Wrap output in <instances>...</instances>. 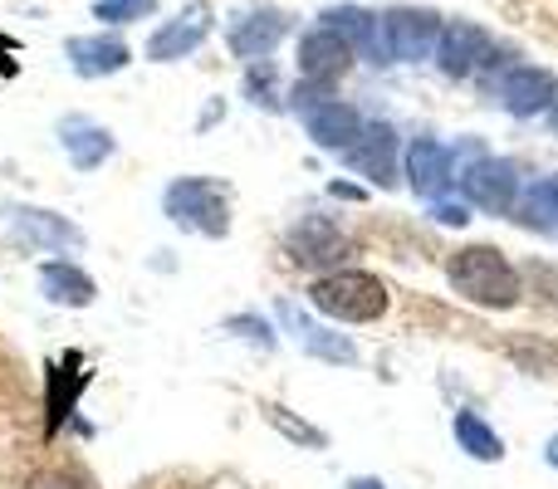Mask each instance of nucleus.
Masks as SVG:
<instances>
[{
	"instance_id": "f257e3e1",
	"label": "nucleus",
	"mask_w": 558,
	"mask_h": 489,
	"mask_svg": "<svg viewBox=\"0 0 558 489\" xmlns=\"http://www.w3.org/2000/svg\"><path fill=\"white\" fill-rule=\"evenodd\" d=\"M446 274H451L456 294L471 298V304H481V308H510L514 298H520V274H514L510 259L490 245L456 249L451 265H446Z\"/></svg>"
},
{
	"instance_id": "f03ea898",
	"label": "nucleus",
	"mask_w": 558,
	"mask_h": 489,
	"mask_svg": "<svg viewBox=\"0 0 558 489\" xmlns=\"http://www.w3.org/2000/svg\"><path fill=\"white\" fill-rule=\"evenodd\" d=\"M308 304L338 323H373L387 314V284L367 269H333V274L314 279Z\"/></svg>"
},
{
	"instance_id": "7ed1b4c3",
	"label": "nucleus",
	"mask_w": 558,
	"mask_h": 489,
	"mask_svg": "<svg viewBox=\"0 0 558 489\" xmlns=\"http://www.w3.org/2000/svg\"><path fill=\"white\" fill-rule=\"evenodd\" d=\"M162 211H167V221H177L182 231L211 235V241H221V235L231 231V196H226V186L211 182V176H177L162 192Z\"/></svg>"
},
{
	"instance_id": "20e7f679",
	"label": "nucleus",
	"mask_w": 558,
	"mask_h": 489,
	"mask_svg": "<svg viewBox=\"0 0 558 489\" xmlns=\"http://www.w3.org/2000/svg\"><path fill=\"white\" fill-rule=\"evenodd\" d=\"M436 39H441V20L432 10H387L377 20L373 64H416L436 49Z\"/></svg>"
},
{
	"instance_id": "39448f33",
	"label": "nucleus",
	"mask_w": 558,
	"mask_h": 489,
	"mask_svg": "<svg viewBox=\"0 0 558 489\" xmlns=\"http://www.w3.org/2000/svg\"><path fill=\"white\" fill-rule=\"evenodd\" d=\"M10 235L25 249H45V255H74L84 249V231L59 211H39V206H10Z\"/></svg>"
},
{
	"instance_id": "423d86ee",
	"label": "nucleus",
	"mask_w": 558,
	"mask_h": 489,
	"mask_svg": "<svg viewBox=\"0 0 558 489\" xmlns=\"http://www.w3.org/2000/svg\"><path fill=\"white\" fill-rule=\"evenodd\" d=\"M348 64H353V45L343 35H333V29L318 25L299 39V84L333 88L348 74Z\"/></svg>"
},
{
	"instance_id": "0eeeda50",
	"label": "nucleus",
	"mask_w": 558,
	"mask_h": 489,
	"mask_svg": "<svg viewBox=\"0 0 558 489\" xmlns=\"http://www.w3.org/2000/svg\"><path fill=\"white\" fill-rule=\"evenodd\" d=\"M436 59H441V69L451 78H471L495 59V45H490V35H485L481 25L456 20V25H446L441 39H436Z\"/></svg>"
},
{
	"instance_id": "6e6552de",
	"label": "nucleus",
	"mask_w": 558,
	"mask_h": 489,
	"mask_svg": "<svg viewBox=\"0 0 558 489\" xmlns=\"http://www.w3.org/2000/svg\"><path fill=\"white\" fill-rule=\"evenodd\" d=\"M461 186L475 206L505 216L514 206V196H520V172H514V162H500V157H475L461 172Z\"/></svg>"
},
{
	"instance_id": "1a4fd4ad",
	"label": "nucleus",
	"mask_w": 558,
	"mask_h": 489,
	"mask_svg": "<svg viewBox=\"0 0 558 489\" xmlns=\"http://www.w3.org/2000/svg\"><path fill=\"white\" fill-rule=\"evenodd\" d=\"M206 35H211V5H186L177 20H167L162 29H157L153 39H147V59L153 64H172V59H186L192 49L206 45Z\"/></svg>"
},
{
	"instance_id": "9d476101",
	"label": "nucleus",
	"mask_w": 558,
	"mask_h": 489,
	"mask_svg": "<svg viewBox=\"0 0 558 489\" xmlns=\"http://www.w3.org/2000/svg\"><path fill=\"white\" fill-rule=\"evenodd\" d=\"M289 259L294 265H304V269H324V265H338V259L348 255V235L338 231L328 216H304V221L289 231Z\"/></svg>"
},
{
	"instance_id": "9b49d317",
	"label": "nucleus",
	"mask_w": 558,
	"mask_h": 489,
	"mask_svg": "<svg viewBox=\"0 0 558 489\" xmlns=\"http://www.w3.org/2000/svg\"><path fill=\"white\" fill-rule=\"evenodd\" d=\"M343 162L353 172H363L373 186H392L397 182V133L387 123H363L357 143L343 152Z\"/></svg>"
},
{
	"instance_id": "f8f14e48",
	"label": "nucleus",
	"mask_w": 558,
	"mask_h": 489,
	"mask_svg": "<svg viewBox=\"0 0 558 489\" xmlns=\"http://www.w3.org/2000/svg\"><path fill=\"white\" fill-rule=\"evenodd\" d=\"M45 372H49V392H45V431L54 436L59 426H64L69 416H74L78 392L88 387V377H94V372L84 367V357H78V353H64L59 363H49Z\"/></svg>"
},
{
	"instance_id": "ddd939ff",
	"label": "nucleus",
	"mask_w": 558,
	"mask_h": 489,
	"mask_svg": "<svg viewBox=\"0 0 558 489\" xmlns=\"http://www.w3.org/2000/svg\"><path fill=\"white\" fill-rule=\"evenodd\" d=\"M59 147L69 152V162H74L78 172H94V167H104L108 157H113L118 143L104 123H94V118H84V113H69V118H59Z\"/></svg>"
},
{
	"instance_id": "4468645a",
	"label": "nucleus",
	"mask_w": 558,
	"mask_h": 489,
	"mask_svg": "<svg viewBox=\"0 0 558 489\" xmlns=\"http://www.w3.org/2000/svg\"><path fill=\"white\" fill-rule=\"evenodd\" d=\"M64 54H69V64H74L78 78H108L133 59V49H128L118 35H74L64 45Z\"/></svg>"
},
{
	"instance_id": "2eb2a0df",
	"label": "nucleus",
	"mask_w": 558,
	"mask_h": 489,
	"mask_svg": "<svg viewBox=\"0 0 558 489\" xmlns=\"http://www.w3.org/2000/svg\"><path fill=\"white\" fill-rule=\"evenodd\" d=\"M304 127L318 147H328V152H348V147L357 143V133H363V118H357L348 103H338V98H324V103L304 108Z\"/></svg>"
},
{
	"instance_id": "dca6fc26",
	"label": "nucleus",
	"mask_w": 558,
	"mask_h": 489,
	"mask_svg": "<svg viewBox=\"0 0 558 489\" xmlns=\"http://www.w3.org/2000/svg\"><path fill=\"white\" fill-rule=\"evenodd\" d=\"M39 289H45V298L59 308H88L98 298L94 274H84L74 259H45V265H39Z\"/></svg>"
},
{
	"instance_id": "f3484780",
	"label": "nucleus",
	"mask_w": 558,
	"mask_h": 489,
	"mask_svg": "<svg viewBox=\"0 0 558 489\" xmlns=\"http://www.w3.org/2000/svg\"><path fill=\"white\" fill-rule=\"evenodd\" d=\"M407 176H412L416 196L436 201V196L446 192V182H451V152H446L436 137H416V143L407 147Z\"/></svg>"
},
{
	"instance_id": "a211bd4d",
	"label": "nucleus",
	"mask_w": 558,
	"mask_h": 489,
	"mask_svg": "<svg viewBox=\"0 0 558 489\" xmlns=\"http://www.w3.org/2000/svg\"><path fill=\"white\" fill-rule=\"evenodd\" d=\"M279 318H284V323L294 328V338H299V343H304V353L324 357V363H338V367L357 363V347H353V338L333 333V328H318V323H308V318L299 314L294 304H279Z\"/></svg>"
},
{
	"instance_id": "6ab92c4d",
	"label": "nucleus",
	"mask_w": 558,
	"mask_h": 489,
	"mask_svg": "<svg viewBox=\"0 0 558 489\" xmlns=\"http://www.w3.org/2000/svg\"><path fill=\"white\" fill-rule=\"evenodd\" d=\"M500 103L514 118H534L539 108H554V74H544V69H510L500 84Z\"/></svg>"
},
{
	"instance_id": "aec40b11",
	"label": "nucleus",
	"mask_w": 558,
	"mask_h": 489,
	"mask_svg": "<svg viewBox=\"0 0 558 489\" xmlns=\"http://www.w3.org/2000/svg\"><path fill=\"white\" fill-rule=\"evenodd\" d=\"M284 29H289V20L279 15V10H255V15H245L241 25L231 29V49L241 59H265L279 39H284Z\"/></svg>"
},
{
	"instance_id": "412c9836",
	"label": "nucleus",
	"mask_w": 558,
	"mask_h": 489,
	"mask_svg": "<svg viewBox=\"0 0 558 489\" xmlns=\"http://www.w3.org/2000/svg\"><path fill=\"white\" fill-rule=\"evenodd\" d=\"M324 29H333V35H343L353 49H363V54H373L377 20L367 15V10H357V5H333V10H324Z\"/></svg>"
},
{
	"instance_id": "4be33fe9",
	"label": "nucleus",
	"mask_w": 558,
	"mask_h": 489,
	"mask_svg": "<svg viewBox=\"0 0 558 489\" xmlns=\"http://www.w3.org/2000/svg\"><path fill=\"white\" fill-rule=\"evenodd\" d=\"M456 441H461V451L475 455V461H500L505 455V441L475 412H456Z\"/></svg>"
},
{
	"instance_id": "5701e85b",
	"label": "nucleus",
	"mask_w": 558,
	"mask_h": 489,
	"mask_svg": "<svg viewBox=\"0 0 558 489\" xmlns=\"http://www.w3.org/2000/svg\"><path fill=\"white\" fill-rule=\"evenodd\" d=\"M520 221L539 225V231H549V225L558 221V176H544V182L530 186V196L520 201Z\"/></svg>"
},
{
	"instance_id": "b1692460",
	"label": "nucleus",
	"mask_w": 558,
	"mask_h": 489,
	"mask_svg": "<svg viewBox=\"0 0 558 489\" xmlns=\"http://www.w3.org/2000/svg\"><path fill=\"white\" fill-rule=\"evenodd\" d=\"M265 416H270L275 431H284L294 445H308V451H324V445H328V436H324V431H314L308 421H294V416H289L284 406H265Z\"/></svg>"
},
{
	"instance_id": "393cba45",
	"label": "nucleus",
	"mask_w": 558,
	"mask_h": 489,
	"mask_svg": "<svg viewBox=\"0 0 558 489\" xmlns=\"http://www.w3.org/2000/svg\"><path fill=\"white\" fill-rule=\"evenodd\" d=\"M25 489H98L88 480L84 470H74V465H54V470H35L25 480Z\"/></svg>"
},
{
	"instance_id": "a878e982",
	"label": "nucleus",
	"mask_w": 558,
	"mask_h": 489,
	"mask_svg": "<svg viewBox=\"0 0 558 489\" xmlns=\"http://www.w3.org/2000/svg\"><path fill=\"white\" fill-rule=\"evenodd\" d=\"M153 10H157L153 0H98L94 15L108 20V25H133V20H147Z\"/></svg>"
},
{
	"instance_id": "bb28decb",
	"label": "nucleus",
	"mask_w": 558,
	"mask_h": 489,
	"mask_svg": "<svg viewBox=\"0 0 558 489\" xmlns=\"http://www.w3.org/2000/svg\"><path fill=\"white\" fill-rule=\"evenodd\" d=\"M245 94H251L255 103H275V69L270 64H255L251 74H245Z\"/></svg>"
},
{
	"instance_id": "cd10ccee",
	"label": "nucleus",
	"mask_w": 558,
	"mask_h": 489,
	"mask_svg": "<svg viewBox=\"0 0 558 489\" xmlns=\"http://www.w3.org/2000/svg\"><path fill=\"white\" fill-rule=\"evenodd\" d=\"M226 328H235V333H245V338H255L260 347H275V333H270V323L265 318H231Z\"/></svg>"
},
{
	"instance_id": "c85d7f7f",
	"label": "nucleus",
	"mask_w": 558,
	"mask_h": 489,
	"mask_svg": "<svg viewBox=\"0 0 558 489\" xmlns=\"http://www.w3.org/2000/svg\"><path fill=\"white\" fill-rule=\"evenodd\" d=\"M436 221H446V225H465L471 216H465V206H436Z\"/></svg>"
},
{
	"instance_id": "c756f323",
	"label": "nucleus",
	"mask_w": 558,
	"mask_h": 489,
	"mask_svg": "<svg viewBox=\"0 0 558 489\" xmlns=\"http://www.w3.org/2000/svg\"><path fill=\"white\" fill-rule=\"evenodd\" d=\"M10 54H15V45L0 35V69H5V74H15V59H10Z\"/></svg>"
},
{
	"instance_id": "7c9ffc66",
	"label": "nucleus",
	"mask_w": 558,
	"mask_h": 489,
	"mask_svg": "<svg viewBox=\"0 0 558 489\" xmlns=\"http://www.w3.org/2000/svg\"><path fill=\"white\" fill-rule=\"evenodd\" d=\"M544 461H549V465H554V470H558V436H554V441H549V451H544Z\"/></svg>"
},
{
	"instance_id": "2f4dec72",
	"label": "nucleus",
	"mask_w": 558,
	"mask_h": 489,
	"mask_svg": "<svg viewBox=\"0 0 558 489\" xmlns=\"http://www.w3.org/2000/svg\"><path fill=\"white\" fill-rule=\"evenodd\" d=\"M348 489H383V485H377V480H353Z\"/></svg>"
},
{
	"instance_id": "473e14b6",
	"label": "nucleus",
	"mask_w": 558,
	"mask_h": 489,
	"mask_svg": "<svg viewBox=\"0 0 558 489\" xmlns=\"http://www.w3.org/2000/svg\"><path fill=\"white\" fill-rule=\"evenodd\" d=\"M549 123H554V137H558V98H554V113H549Z\"/></svg>"
}]
</instances>
